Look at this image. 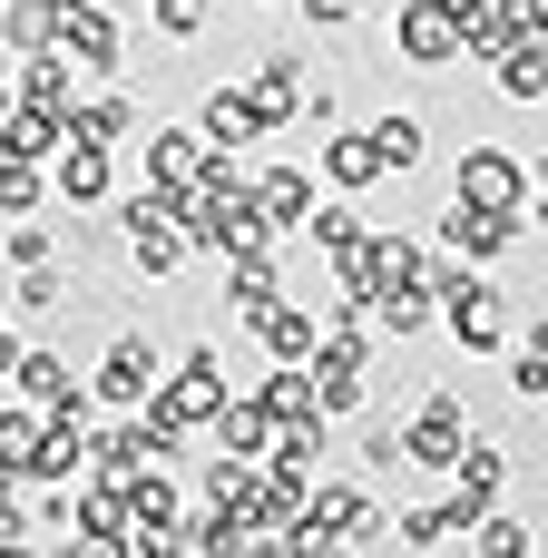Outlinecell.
Returning a JSON list of instances; mask_svg holds the SVG:
<instances>
[{"mask_svg":"<svg viewBox=\"0 0 548 558\" xmlns=\"http://www.w3.org/2000/svg\"><path fill=\"white\" fill-rule=\"evenodd\" d=\"M539 98H548V88H539Z\"/></svg>","mask_w":548,"mask_h":558,"instance_id":"36","label":"cell"},{"mask_svg":"<svg viewBox=\"0 0 548 558\" xmlns=\"http://www.w3.org/2000/svg\"><path fill=\"white\" fill-rule=\"evenodd\" d=\"M255 206H265V226L284 235V226H304V216H314V186H304L294 167H265V177H255Z\"/></svg>","mask_w":548,"mask_h":558,"instance_id":"20","label":"cell"},{"mask_svg":"<svg viewBox=\"0 0 548 558\" xmlns=\"http://www.w3.org/2000/svg\"><path fill=\"white\" fill-rule=\"evenodd\" d=\"M275 432H284V422H275V402H265V392L216 412V441H226V451H245V461H265V451H275Z\"/></svg>","mask_w":548,"mask_h":558,"instance_id":"17","label":"cell"},{"mask_svg":"<svg viewBox=\"0 0 548 558\" xmlns=\"http://www.w3.org/2000/svg\"><path fill=\"white\" fill-rule=\"evenodd\" d=\"M245 98L265 108V128H284V118L304 108V59H284V49H275V59L255 69V88H245Z\"/></svg>","mask_w":548,"mask_h":558,"instance_id":"18","label":"cell"},{"mask_svg":"<svg viewBox=\"0 0 548 558\" xmlns=\"http://www.w3.org/2000/svg\"><path fill=\"white\" fill-rule=\"evenodd\" d=\"M127 128H137V108H127L118 88H98V98H78V108H69V137H98V147H118Z\"/></svg>","mask_w":548,"mask_h":558,"instance_id":"21","label":"cell"},{"mask_svg":"<svg viewBox=\"0 0 548 558\" xmlns=\"http://www.w3.org/2000/svg\"><path fill=\"white\" fill-rule=\"evenodd\" d=\"M196 128H206V147H255V137H265V108L235 98V88H216V98L196 108Z\"/></svg>","mask_w":548,"mask_h":558,"instance_id":"15","label":"cell"},{"mask_svg":"<svg viewBox=\"0 0 548 558\" xmlns=\"http://www.w3.org/2000/svg\"><path fill=\"white\" fill-rule=\"evenodd\" d=\"M10 383H20V402H39L49 422H88V392H78V373H69L59 353H20Z\"/></svg>","mask_w":548,"mask_h":558,"instance_id":"8","label":"cell"},{"mask_svg":"<svg viewBox=\"0 0 548 558\" xmlns=\"http://www.w3.org/2000/svg\"><path fill=\"white\" fill-rule=\"evenodd\" d=\"M59 294H69V284H59L49 265H29V284H20V304H29V314H59Z\"/></svg>","mask_w":548,"mask_h":558,"instance_id":"32","label":"cell"},{"mask_svg":"<svg viewBox=\"0 0 548 558\" xmlns=\"http://www.w3.org/2000/svg\"><path fill=\"white\" fill-rule=\"evenodd\" d=\"M471 10H480V0H471Z\"/></svg>","mask_w":548,"mask_h":558,"instance_id":"35","label":"cell"},{"mask_svg":"<svg viewBox=\"0 0 548 558\" xmlns=\"http://www.w3.org/2000/svg\"><path fill=\"white\" fill-rule=\"evenodd\" d=\"M471 549H539V539H529V530H520V520H500V510H490V520H480V539H471Z\"/></svg>","mask_w":548,"mask_h":558,"instance_id":"31","label":"cell"},{"mask_svg":"<svg viewBox=\"0 0 548 558\" xmlns=\"http://www.w3.org/2000/svg\"><path fill=\"white\" fill-rule=\"evenodd\" d=\"M88 392H98L108 412H137V402H157V343H147V333H118Z\"/></svg>","mask_w":548,"mask_h":558,"instance_id":"5","label":"cell"},{"mask_svg":"<svg viewBox=\"0 0 548 558\" xmlns=\"http://www.w3.org/2000/svg\"><path fill=\"white\" fill-rule=\"evenodd\" d=\"M49 186H59L69 206H98V196H108V147H98V137H69V147L49 157Z\"/></svg>","mask_w":548,"mask_h":558,"instance_id":"12","label":"cell"},{"mask_svg":"<svg viewBox=\"0 0 548 558\" xmlns=\"http://www.w3.org/2000/svg\"><path fill=\"white\" fill-rule=\"evenodd\" d=\"M451 196H461V206H500V216H520L529 177H520V157H510V147H471V157H461V177H451Z\"/></svg>","mask_w":548,"mask_h":558,"instance_id":"7","label":"cell"},{"mask_svg":"<svg viewBox=\"0 0 548 558\" xmlns=\"http://www.w3.org/2000/svg\"><path fill=\"white\" fill-rule=\"evenodd\" d=\"M324 177H333V186L353 196V186L392 177V157H382V137H373V128H353V137H333V147H324Z\"/></svg>","mask_w":548,"mask_h":558,"instance_id":"16","label":"cell"},{"mask_svg":"<svg viewBox=\"0 0 548 558\" xmlns=\"http://www.w3.org/2000/svg\"><path fill=\"white\" fill-rule=\"evenodd\" d=\"M500 481H510V451L471 432V441H461V461H451V510H461V520L480 530V520L500 510Z\"/></svg>","mask_w":548,"mask_h":558,"instance_id":"6","label":"cell"},{"mask_svg":"<svg viewBox=\"0 0 548 558\" xmlns=\"http://www.w3.org/2000/svg\"><path fill=\"white\" fill-rule=\"evenodd\" d=\"M69 147V108H49V98H10V118H0V157H59Z\"/></svg>","mask_w":548,"mask_h":558,"instance_id":"10","label":"cell"},{"mask_svg":"<svg viewBox=\"0 0 548 558\" xmlns=\"http://www.w3.org/2000/svg\"><path fill=\"white\" fill-rule=\"evenodd\" d=\"M216 412H226V373H216V353L196 343V353L176 363V383L157 392V412H147V422H157V432H167V451H176V441H186L196 422H216Z\"/></svg>","mask_w":548,"mask_h":558,"instance_id":"2","label":"cell"},{"mask_svg":"<svg viewBox=\"0 0 548 558\" xmlns=\"http://www.w3.org/2000/svg\"><path fill=\"white\" fill-rule=\"evenodd\" d=\"M10 265H49V226H29V216H10Z\"/></svg>","mask_w":548,"mask_h":558,"instance_id":"30","label":"cell"},{"mask_svg":"<svg viewBox=\"0 0 548 558\" xmlns=\"http://www.w3.org/2000/svg\"><path fill=\"white\" fill-rule=\"evenodd\" d=\"M373 137H382V157H392V177H402V167L422 157V118H382Z\"/></svg>","mask_w":548,"mask_h":558,"instance_id":"28","label":"cell"},{"mask_svg":"<svg viewBox=\"0 0 548 558\" xmlns=\"http://www.w3.org/2000/svg\"><path fill=\"white\" fill-rule=\"evenodd\" d=\"M196 167H206V128H157V147H147V177L186 206L196 196Z\"/></svg>","mask_w":548,"mask_h":558,"instance_id":"11","label":"cell"},{"mask_svg":"<svg viewBox=\"0 0 548 558\" xmlns=\"http://www.w3.org/2000/svg\"><path fill=\"white\" fill-rule=\"evenodd\" d=\"M461 530H471L461 510H402V520H392V549H451Z\"/></svg>","mask_w":548,"mask_h":558,"instance_id":"25","label":"cell"},{"mask_svg":"<svg viewBox=\"0 0 548 558\" xmlns=\"http://www.w3.org/2000/svg\"><path fill=\"white\" fill-rule=\"evenodd\" d=\"M265 402H275V422H324V392H314V373H304V363L265 373Z\"/></svg>","mask_w":548,"mask_h":558,"instance_id":"22","label":"cell"},{"mask_svg":"<svg viewBox=\"0 0 548 558\" xmlns=\"http://www.w3.org/2000/svg\"><path fill=\"white\" fill-rule=\"evenodd\" d=\"M471 0H402V20H392V49L412 59V69H451L461 49H471Z\"/></svg>","mask_w":548,"mask_h":558,"instance_id":"1","label":"cell"},{"mask_svg":"<svg viewBox=\"0 0 548 558\" xmlns=\"http://www.w3.org/2000/svg\"><path fill=\"white\" fill-rule=\"evenodd\" d=\"M461 441H471V432H461V402H451V392H431V402L412 412V432H402V461H412V471H451V461H461Z\"/></svg>","mask_w":548,"mask_h":558,"instance_id":"9","label":"cell"},{"mask_svg":"<svg viewBox=\"0 0 548 558\" xmlns=\"http://www.w3.org/2000/svg\"><path fill=\"white\" fill-rule=\"evenodd\" d=\"M510 235H520V226H510L500 206H461V196H451V216H441V245H451V255H500Z\"/></svg>","mask_w":548,"mask_h":558,"instance_id":"14","label":"cell"},{"mask_svg":"<svg viewBox=\"0 0 548 558\" xmlns=\"http://www.w3.org/2000/svg\"><path fill=\"white\" fill-rule=\"evenodd\" d=\"M304 20H314V29H343V20H353V0H304Z\"/></svg>","mask_w":548,"mask_h":558,"instance_id":"33","label":"cell"},{"mask_svg":"<svg viewBox=\"0 0 548 558\" xmlns=\"http://www.w3.org/2000/svg\"><path fill=\"white\" fill-rule=\"evenodd\" d=\"M304 226H314V245H324V255H343V245L363 235V216H353V206H314Z\"/></svg>","mask_w":548,"mask_h":558,"instance_id":"27","label":"cell"},{"mask_svg":"<svg viewBox=\"0 0 548 558\" xmlns=\"http://www.w3.org/2000/svg\"><path fill=\"white\" fill-rule=\"evenodd\" d=\"M275 294H284V275H275V235L245 245V255H226V304H235V314H265Z\"/></svg>","mask_w":548,"mask_h":558,"instance_id":"13","label":"cell"},{"mask_svg":"<svg viewBox=\"0 0 548 558\" xmlns=\"http://www.w3.org/2000/svg\"><path fill=\"white\" fill-rule=\"evenodd\" d=\"M78 461H88V441H78V422H49V432H39V451H29V481H69Z\"/></svg>","mask_w":548,"mask_h":558,"instance_id":"24","label":"cell"},{"mask_svg":"<svg viewBox=\"0 0 548 558\" xmlns=\"http://www.w3.org/2000/svg\"><path fill=\"white\" fill-rule=\"evenodd\" d=\"M59 49L78 59V78H118V59H127V39L98 0H59Z\"/></svg>","mask_w":548,"mask_h":558,"instance_id":"3","label":"cell"},{"mask_svg":"<svg viewBox=\"0 0 548 558\" xmlns=\"http://www.w3.org/2000/svg\"><path fill=\"white\" fill-rule=\"evenodd\" d=\"M39 196H49V167L39 157H0V206L10 216H39Z\"/></svg>","mask_w":548,"mask_h":558,"instance_id":"26","label":"cell"},{"mask_svg":"<svg viewBox=\"0 0 548 558\" xmlns=\"http://www.w3.org/2000/svg\"><path fill=\"white\" fill-rule=\"evenodd\" d=\"M441 324L461 353H500V294L480 275H441Z\"/></svg>","mask_w":548,"mask_h":558,"instance_id":"4","label":"cell"},{"mask_svg":"<svg viewBox=\"0 0 548 558\" xmlns=\"http://www.w3.org/2000/svg\"><path fill=\"white\" fill-rule=\"evenodd\" d=\"M245 324H255V333H265L284 363H314V343H324V333H314V314H304V304H284V294H275L265 314H245Z\"/></svg>","mask_w":548,"mask_h":558,"instance_id":"19","label":"cell"},{"mask_svg":"<svg viewBox=\"0 0 548 558\" xmlns=\"http://www.w3.org/2000/svg\"><path fill=\"white\" fill-rule=\"evenodd\" d=\"M147 10H157L167 39H196V29H206V0H147Z\"/></svg>","mask_w":548,"mask_h":558,"instance_id":"29","label":"cell"},{"mask_svg":"<svg viewBox=\"0 0 548 558\" xmlns=\"http://www.w3.org/2000/svg\"><path fill=\"white\" fill-rule=\"evenodd\" d=\"M39 432H49V412H39V402H29V412H0V481H29Z\"/></svg>","mask_w":548,"mask_h":558,"instance_id":"23","label":"cell"},{"mask_svg":"<svg viewBox=\"0 0 548 558\" xmlns=\"http://www.w3.org/2000/svg\"><path fill=\"white\" fill-rule=\"evenodd\" d=\"M10 98H20V59L0 49V118H10Z\"/></svg>","mask_w":548,"mask_h":558,"instance_id":"34","label":"cell"}]
</instances>
